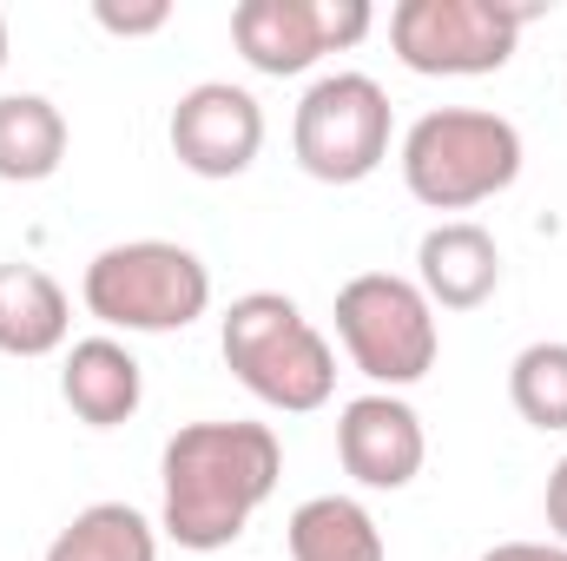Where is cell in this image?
<instances>
[{"label":"cell","instance_id":"cell-1","mask_svg":"<svg viewBox=\"0 0 567 561\" xmlns=\"http://www.w3.org/2000/svg\"><path fill=\"white\" fill-rule=\"evenodd\" d=\"M284 449L271 422H185L158 456V536L192 555L231 549L278 496Z\"/></svg>","mask_w":567,"mask_h":561},{"label":"cell","instance_id":"cell-2","mask_svg":"<svg viewBox=\"0 0 567 561\" xmlns=\"http://www.w3.org/2000/svg\"><path fill=\"white\" fill-rule=\"evenodd\" d=\"M218 350L225 370L284 417H310L337 397V350L330 337L297 310V297L284 290H245L231 297L225 324H218Z\"/></svg>","mask_w":567,"mask_h":561},{"label":"cell","instance_id":"cell-3","mask_svg":"<svg viewBox=\"0 0 567 561\" xmlns=\"http://www.w3.org/2000/svg\"><path fill=\"white\" fill-rule=\"evenodd\" d=\"M522 126L488 106H435L403 133V185L429 212H475L522 178Z\"/></svg>","mask_w":567,"mask_h":561},{"label":"cell","instance_id":"cell-4","mask_svg":"<svg viewBox=\"0 0 567 561\" xmlns=\"http://www.w3.org/2000/svg\"><path fill=\"white\" fill-rule=\"evenodd\" d=\"M80 297L106 330L165 337V330H185V324H198L212 310V272H205V258L192 245L126 238V245L93 252V265L80 278Z\"/></svg>","mask_w":567,"mask_h":561},{"label":"cell","instance_id":"cell-5","mask_svg":"<svg viewBox=\"0 0 567 561\" xmlns=\"http://www.w3.org/2000/svg\"><path fill=\"white\" fill-rule=\"evenodd\" d=\"M337 344L343 357L377 384V390H410L423 384L442 357V324H435V304H429L416 278H396V272H357V278L337 290Z\"/></svg>","mask_w":567,"mask_h":561},{"label":"cell","instance_id":"cell-6","mask_svg":"<svg viewBox=\"0 0 567 561\" xmlns=\"http://www.w3.org/2000/svg\"><path fill=\"white\" fill-rule=\"evenodd\" d=\"M535 13L542 7L515 0H396L390 47L423 80H482L515 60V40Z\"/></svg>","mask_w":567,"mask_h":561},{"label":"cell","instance_id":"cell-7","mask_svg":"<svg viewBox=\"0 0 567 561\" xmlns=\"http://www.w3.org/2000/svg\"><path fill=\"white\" fill-rule=\"evenodd\" d=\"M396 140L390 93L370 73H323L290 113V152L317 185H363Z\"/></svg>","mask_w":567,"mask_h":561},{"label":"cell","instance_id":"cell-8","mask_svg":"<svg viewBox=\"0 0 567 561\" xmlns=\"http://www.w3.org/2000/svg\"><path fill=\"white\" fill-rule=\"evenodd\" d=\"M377 27L370 0H238L231 7V47L251 73L297 80L323 53H350Z\"/></svg>","mask_w":567,"mask_h":561},{"label":"cell","instance_id":"cell-9","mask_svg":"<svg viewBox=\"0 0 567 561\" xmlns=\"http://www.w3.org/2000/svg\"><path fill=\"white\" fill-rule=\"evenodd\" d=\"M172 159L192 178H245L265 152V106L251 86L231 80H198L178 93L172 120H165Z\"/></svg>","mask_w":567,"mask_h":561},{"label":"cell","instance_id":"cell-10","mask_svg":"<svg viewBox=\"0 0 567 561\" xmlns=\"http://www.w3.org/2000/svg\"><path fill=\"white\" fill-rule=\"evenodd\" d=\"M337 462L357 489H410L429 462V436L423 417L396 397V390H370L350 397L337 410Z\"/></svg>","mask_w":567,"mask_h":561},{"label":"cell","instance_id":"cell-11","mask_svg":"<svg viewBox=\"0 0 567 561\" xmlns=\"http://www.w3.org/2000/svg\"><path fill=\"white\" fill-rule=\"evenodd\" d=\"M416 290L435 310H482L502 290V245L475 218H442L416 245Z\"/></svg>","mask_w":567,"mask_h":561},{"label":"cell","instance_id":"cell-12","mask_svg":"<svg viewBox=\"0 0 567 561\" xmlns=\"http://www.w3.org/2000/svg\"><path fill=\"white\" fill-rule=\"evenodd\" d=\"M60 397H66V410L86 422V429H120V422L140 417L145 370L113 330H100V337H80V344L66 350V364H60Z\"/></svg>","mask_w":567,"mask_h":561},{"label":"cell","instance_id":"cell-13","mask_svg":"<svg viewBox=\"0 0 567 561\" xmlns=\"http://www.w3.org/2000/svg\"><path fill=\"white\" fill-rule=\"evenodd\" d=\"M73 297L40 265H0V357H53L66 350Z\"/></svg>","mask_w":567,"mask_h":561},{"label":"cell","instance_id":"cell-14","mask_svg":"<svg viewBox=\"0 0 567 561\" xmlns=\"http://www.w3.org/2000/svg\"><path fill=\"white\" fill-rule=\"evenodd\" d=\"M284 549H290V561H390V542H383L377 516L357 496L297 502L290 522H284Z\"/></svg>","mask_w":567,"mask_h":561},{"label":"cell","instance_id":"cell-15","mask_svg":"<svg viewBox=\"0 0 567 561\" xmlns=\"http://www.w3.org/2000/svg\"><path fill=\"white\" fill-rule=\"evenodd\" d=\"M66 113L47 93H0V178L40 185L66 165Z\"/></svg>","mask_w":567,"mask_h":561},{"label":"cell","instance_id":"cell-16","mask_svg":"<svg viewBox=\"0 0 567 561\" xmlns=\"http://www.w3.org/2000/svg\"><path fill=\"white\" fill-rule=\"evenodd\" d=\"M40 561H158V522L133 502H86Z\"/></svg>","mask_w":567,"mask_h":561},{"label":"cell","instance_id":"cell-17","mask_svg":"<svg viewBox=\"0 0 567 561\" xmlns=\"http://www.w3.org/2000/svg\"><path fill=\"white\" fill-rule=\"evenodd\" d=\"M508 404L515 417L542 436H561L567 429V344L561 337H542L528 350H515L508 364Z\"/></svg>","mask_w":567,"mask_h":561},{"label":"cell","instance_id":"cell-18","mask_svg":"<svg viewBox=\"0 0 567 561\" xmlns=\"http://www.w3.org/2000/svg\"><path fill=\"white\" fill-rule=\"evenodd\" d=\"M93 20H100L106 33H120V40H145V33H158V27L172 20V0H145V7H120V0H100V7H93Z\"/></svg>","mask_w":567,"mask_h":561},{"label":"cell","instance_id":"cell-19","mask_svg":"<svg viewBox=\"0 0 567 561\" xmlns=\"http://www.w3.org/2000/svg\"><path fill=\"white\" fill-rule=\"evenodd\" d=\"M542 509H548V529H555V542L567 549V456L548 469V489H542Z\"/></svg>","mask_w":567,"mask_h":561},{"label":"cell","instance_id":"cell-20","mask_svg":"<svg viewBox=\"0 0 567 561\" xmlns=\"http://www.w3.org/2000/svg\"><path fill=\"white\" fill-rule=\"evenodd\" d=\"M482 561H567L561 542H495Z\"/></svg>","mask_w":567,"mask_h":561},{"label":"cell","instance_id":"cell-21","mask_svg":"<svg viewBox=\"0 0 567 561\" xmlns=\"http://www.w3.org/2000/svg\"><path fill=\"white\" fill-rule=\"evenodd\" d=\"M0 73H7V13H0Z\"/></svg>","mask_w":567,"mask_h":561}]
</instances>
